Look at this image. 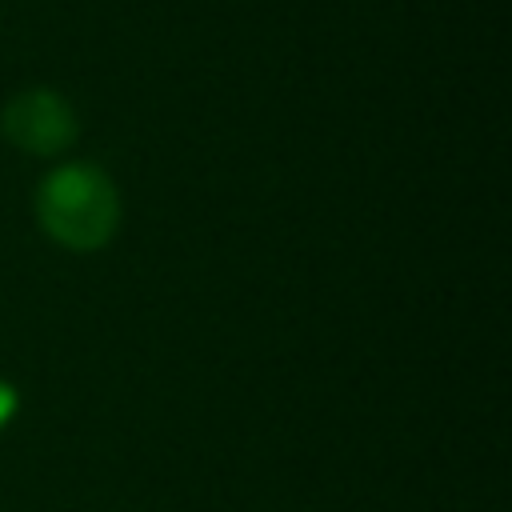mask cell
<instances>
[{
	"instance_id": "3957f363",
	"label": "cell",
	"mask_w": 512,
	"mask_h": 512,
	"mask_svg": "<svg viewBox=\"0 0 512 512\" xmlns=\"http://www.w3.org/2000/svg\"><path fill=\"white\" fill-rule=\"evenodd\" d=\"M12 408H16V392H12V388L0 380V424L12 416Z\"/></svg>"
},
{
	"instance_id": "6da1fadb",
	"label": "cell",
	"mask_w": 512,
	"mask_h": 512,
	"mask_svg": "<svg viewBox=\"0 0 512 512\" xmlns=\"http://www.w3.org/2000/svg\"><path fill=\"white\" fill-rule=\"evenodd\" d=\"M36 216L44 232L68 248H100L120 220L112 180L92 164H64L48 172L36 192Z\"/></svg>"
},
{
	"instance_id": "7a4b0ae2",
	"label": "cell",
	"mask_w": 512,
	"mask_h": 512,
	"mask_svg": "<svg viewBox=\"0 0 512 512\" xmlns=\"http://www.w3.org/2000/svg\"><path fill=\"white\" fill-rule=\"evenodd\" d=\"M0 128L16 148L36 156H52L76 140V116L68 100L48 88H28L12 96L0 112Z\"/></svg>"
}]
</instances>
